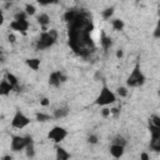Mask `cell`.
<instances>
[{
	"mask_svg": "<svg viewBox=\"0 0 160 160\" xmlns=\"http://www.w3.org/2000/svg\"><path fill=\"white\" fill-rule=\"evenodd\" d=\"M149 130L151 134V140H160V128L149 122Z\"/></svg>",
	"mask_w": 160,
	"mask_h": 160,
	"instance_id": "9a60e30c",
	"label": "cell"
},
{
	"mask_svg": "<svg viewBox=\"0 0 160 160\" xmlns=\"http://www.w3.org/2000/svg\"><path fill=\"white\" fill-rule=\"evenodd\" d=\"M69 159H70V152L66 149H64L62 146H58L55 160H69Z\"/></svg>",
	"mask_w": 160,
	"mask_h": 160,
	"instance_id": "8fae6325",
	"label": "cell"
},
{
	"mask_svg": "<svg viewBox=\"0 0 160 160\" xmlns=\"http://www.w3.org/2000/svg\"><path fill=\"white\" fill-rule=\"evenodd\" d=\"M100 44H101V46L106 50V49H109L110 46H111V44H112V41H111V38H109V36H106L105 34H102L101 35V38H100Z\"/></svg>",
	"mask_w": 160,
	"mask_h": 160,
	"instance_id": "e0dca14e",
	"label": "cell"
},
{
	"mask_svg": "<svg viewBox=\"0 0 160 160\" xmlns=\"http://www.w3.org/2000/svg\"><path fill=\"white\" fill-rule=\"evenodd\" d=\"M101 115H102L104 118L110 116V115H111V114H110V109H106V108H105V109H102V110H101Z\"/></svg>",
	"mask_w": 160,
	"mask_h": 160,
	"instance_id": "f546056e",
	"label": "cell"
},
{
	"mask_svg": "<svg viewBox=\"0 0 160 160\" xmlns=\"http://www.w3.org/2000/svg\"><path fill=\"white\" fill-rule=\"evenodd\" d=\"M109 151H110V155L115 159H120L124 152H125V148L124 146H120V145H115V144H111L110 148H109Z\"/></svg>",
	"mask_w": 160,
	"mask_h": 160,
	"instance_id": "9c48e42d",
	"label": "cell"
},
{
	"mask_svg": "<svg viewBox=\"0 0 160 160\" xmlns=\"http://www.w3.org/2000/svg\"><path fill=\"white\" fill-rule=\"evenodd\" d=\"M25 151H26V156L29 159H32L35 156V148H34V142H30L26 148H25Z\"/></svg>",
	"mask_w": 160,
	"mask_h": 160,
	"instance_id": "ffe728a7",
	"label": "cell"
},
{
	"mask_svg": "<svg viewBox=\"0 0 160 160\" xmlns=\"http://www.w3.org/2000/svg\"><path fill=\"white\" fill-rule=\"evenodd\" d=\"M111 24H112L114 30H116V31H120V30L124 29V21L120 20V19H114V20L111 21Z\"/></svg>",
	"mask_w": 160,
	"mask_h": 160,
	"instance_id": "d6986e66",
	"label": "cell"
},
{
	"mask_svg": "<svg viewBox=\"0 0 160 160\" xmlns=\"http://www.w3.org/2000/svg\"><path fill=\"white\" fill-rule=\"evenodd\" d=\"M26 18H28V15L25 14V11H19L15 14L14 20H26Z\"/></svg>",
	"mask_w": 160,
	"mask_h": 160,
	"instance_id": "4316f807",
	"label": "cell"
},
{
	"mask_svg": "<svg viewBox=\"0 0 160 160\" xmlns=\"http://www.w3.org/2000/svg\"><path fill=\"white\" fill-rule=\"evenodd\" d=\"M116 91H118V94H119L120 96H122V98H125V96L128 95V89H126L125 86H120V88H118Z\"/></svg>",
	"mask_w": 160,
	"mask_h": 160,
	"instance_id": "83f0119b",
	"label": "cell"
},
{
	"mask_svg": "<svg viewBox=\"0 0 160 160\" xmlns=\"http://www.w3.org/2000/svg\"><path fill=\"white\" fill-rule=\"evenodd\" d=\"M51 119V116L50 115H48V114H42V112H38L36 114V120L38 121H49Z\"/></svg>",
	"mask_w": 160,
	"mask_h": 160,
	"instance_id": "cb8c5ba5",
	"label": "cell"
},
{
	"mask_svg": "<svg viewBox=\"0 0 160 160\" xmlns=\"http://www.w3.org/2000/svg\"><path fill=\"white\" fill-rule=\"evenodd\" d=\"M150 149L158 152L160 150V140H150Z\"/></svg>",
	"mask_w": 160,
	"mask_h": 160,
	"instance_id": "d4e9b609",
	"label": "cell"
},
{
	"mask_svg": "<svg viewBox=\"0 0 160 160\" xmlns=\"http://www.w3.org/2000/svg\"><path fill=\"white\" fill-rule=\"evenodd\" d=\"M30 142H32V139L30 136H20V135H15L11 138V142H10V148L12 151H21L24 150Z\"/></svg>",
	"mask_w": 160,
	"mask_h": 160,
	"instance_id": "277c9868",
	"label": "cell"
},
{
	"mask_svg": "<svg viewBox=\"0 0 160 160\" xmlns=\"http://www.w3.org/2000/svg\"><path fill=\"white\" fill-rule=\"evenodd\" d=\"M149 122L152 124V125H155V126H159V128H160V118H159L158 115H152V116L150 118Z\"/></svg>",
	"mask_w": 160,
	"mask_h": 160,
	"instance_id": "484cf974",
	"label": "cell"
},
{
	"mask_svg": "<svg viewBox=\"0 0 160 160\" xmlns=\"http://www.w3.org/2000/svg\"><path fill=\"white\" fill-rule=\"evenodd\" d=\"M111 141H112V144H115V145H120V146H124V148L126 146V140H125V139H124L121 135L115 136V138H114Z\"/></svg>",
	"mask_w": 160,
	"mask_h": 160,
	"instance_id": "7402d4cb",
	"label": "cell"
},
{
	"mask_svg": "<svg viewBox=\"0 0 160 160\" xmlns=\"http://www.w3.org/2000/svg\"><path fill=\"white\" fill-rule=\"evenodd\" d=\"M81 16V12L80 11H78V10H68L65 14H64V19L68 21V22H72V21H75L76 19H79Z\"/></svg>",
	"mask_w": 160,
	"mask_h": 160,
	"instance_id": "30bf717a",
	"label": "cell"
},
{
	"mask_svg": "<svg viewBox=\"0 0 160 160\" xmlns=\"http://www.w3.org/2000/svg\"><path fill=\"white\" fill-rule=\"evenodd\" d=\"M140 160H150V158H149V154L148 152H141L140 154Z\"/></svg>",
	"mask_w": 160,
	"mask_h": 160,
	"instance_id": "4dcf8cb0",
	"label": "cell"
},
{
	"mask_svg": "<svg viewBox=\"0 0 160 160\" xmlns=\"http://www.w3.org/2000/svg\"><path fill=\"white\" fill-rule=\"evenodd\" d=\"M116 101V95L106 86L104 85L95 100V104L96 105H100V106H106V105H111Z\"/></svg>",
	"mask_w": 160,
	"mask_h": 160,
	"instance_id": "3957f363",
	"label": "cell"
},
{
	"mask_svg": "<svg viewBox=\"0 0 160 160\" xmlns=\"http://www.w3.org/2000/svg\"><path fill=\"white\" fill-rule=\"evenodd\" d=\"M0 55H1V50H0Z\"/></svg>",
	"mask_w": 160,
	"mask_h": 160,
	"instance_id": "74e56055",
	"label": "cell"
},
{
	"mask_svg": "<svg viewBox=\"0 0 160 160\" xmlns=\"http://www.w3.org/2000/svg\"><path fill=\"white\" fill-rule=\"evenodd\" d=\"M29 124H30V119H29L24 112H21L20 110H18V111L15 112V115L12 116L11 126L15 128V129H24V128H26Z\"/></svg>",
	"mask_w": 160,
	"mask_h": 160,
	"instance_id": "8992f818",
	"label": "cell"
},
{
	"mask_svg": "<svg viewBox=\"0 0 160 160\" xmlns=\"http://www.w3.org/2000/svg\"><path fill=\"white\" fill-rule=\"evenodd\" d=\"M1 160H14V159H12V156H11V155H5V156H2V158H1Z\"/></svg>",
	"mask_w": 160,
	"mask_h": 160,
	"instance_id": "d590c367",
	"label": "cell"
},
{
	"mask_svg": "<svg viewBox=\"0 0 160 160\" xmlns=\"http://www.w3.org/2000/svg\"><path fill=\"white\" fill-rule=\"evenodd\" d=\"M14 89V86H11L5 79L2 81H0V95L1 96H6L11 92V90Z\"/></svg>",
	"mask_w": 160,
	"mask_h": 160,
	"instance_id": "7c38bea8",
	"label": "cell"
},
{
	"mask_svg": "<svg viewBox=\"0 0 160 160\" xmlns=\"http://www.w3.org/2000/svg\"><path fill=\"white\" fill-rule=\"evenodd\" d=\"M66 76L61 71H52L49 76V85L52 88H59L62 82L66 81Z\"/></svg>",
	"mask_w": 160,
	"mask_h": 160,
	"instance_id": "52a82bcc",
	"label": "cell"
},
{
	"mask_svg": "<svg viewBox=\"0 0 160 160\" xmlns=\"http://www.w3.org/2000/svg\"><path fill=\"white\" fill-rule=\"evenodd\" d=\"M24 11H25V14H26L28 16H32V15H35V12H36V8H35L32 4H26Z\"/></svg>",
	"mask_w": 160,
	"mask_h": 160,
	"instance_id": "44dd1931",
	"label": "cell"
},
{
	"mask_svg": "<svg viewBox=\"0 0 160 160\" xmlns=\"http://www.w3.org/2000/svg\"><path fill=\"white\" fill-rule=\"evenodd\" d=\"M8 39H9V41H10V42H15V36H14L12 34H10V35L8 36Z\"/></svg>",
	"mask_w": 160,
	"mask_h": 160,
	"instance_id": "e575fe53",
	"label": "cell"
},
{
	"mask_svg": "<svg viewBox=\"0 0 160 160\" xmlns=\"http://www.w3.org/2000/svg\"><path fill=\"white\" fill-rule=\"evenodd\" d=\"M114 14V8H106L105 10L101 11V16L105 19V20H109Z\"/></svg>",
	"mask_w": 160,
	"mask_h": 160,
	"instance_id": "603a6c76",
	"label": "cell"
},
{
	"mask_svg": "<svg viewBox=\"0 0 160 160\" xmlns=\"http://www.w3.org/2000/svg\"><path fill=\"white\" fill-rule=\"evenodd\" d=\"M154 36H155L156 39H159V38H160V29H159V26H156V28H155V31H154Z\"/></svg>",
	"mask_w": 160,
	"mask_h": 160,
	"instance_id": "1f68e13d",
	"label": "cell"
},
{
	"mask_svg": "<svg viewBox=\"0 0 160 160\" xmlns=\"http://www.w3.org/2000/svg\"><path fill=\"white\" fill-rule=\"evenodd\" d=\"M124 56V51L122 50H118L116 51V58H122Z\"/></svg>",
	"mask_w": 160,
	"mask_h": 160,
	"instance_id": "836d02e7",
	"label": "cell"
},
{
	"mask_svg": "<svg viewBox=\"0 0 160 160\" xmlns=\"http://www.w3.org/2000/svg\"><path fill=\"white\" fill-rule=\"evenodd\" d=\"M144 82H145V75L140 70V64L136 62L134 69H132V71L128 76L126 85L130 86V88H136V86H141Z\"/></svg>",
	"mask_w": 160,
	"mask_h": 160,
	"instance_id": "7a4b0ae2",
	"label": "cell"
},
{
	"mask_svg": "<svg viewBox=\"0 0 160 160\" xmlns=\"http://www.w3.org/2000/svg\"><path fill=\"white\" fill-rule=\"evenodd\" d=\"M5 80H6L11 86H14V88L18 85V78H16L14 74H11V72H8V74H6Z\"/></svg>",
	"mask_w": 160,
	"mask_h": 160,
	"instance_id": "ac0fdd59",
	"label": "cell"
},
{
	"mask_svg": "<svg viewBox=\"0 0 160 160\" xmlns=\"http://www.w3.org/2000/svg\"><path fill=\"white\" fill-rule=\"evenodd\" d=\"M68 114H69V109H68V108H59V109H56V110L54 111L52 118H54V119H62V118H65Z\"/></svg>",
	"mask_w": 160,
	"mask_h": 160,
	"instance_id": "2e32d148",
	"label": "cell"
},
{
	"mask_svg": "<svg viewBox=\"0 0 160 160\" xmlns=\"http://www.w3.org/2000/svg\"><path fill=\"white\" fill-rule=\"evenodd\" d=\"M10 28L15 31H19V32L24 34L29 29V21L28 20H12L10 22Z\"/></svg>",
	"mask_w": 160,
	"mask_h": 160,
	"instance_id": "ba28073f",
	"label": "cell"
},
{
	"mask_svg": "<svg viewBox=\"0 0 160 160\" xmlns=\"http://www.w3.org/2000/svg\"><path fill=\"white\" fill-rule=\"evenodd\" d=\"M68 136V130L62 126H54L49 132H48V139L59 144L65 138Z\"/></svg>",
	"mask_w": 160,
	"mask_h": 160,
	"instance_id": "5b68a950",
	"label": "cell"
},
{
	"mask_svg": "<svg viewBox=\"0 0 160 160\" xmlns=\"http://www.w3.org/2000/svg\"><path fill=\"white\" fill-rule=\"evenodd\" d=\"M2 22H4V15H2V12L0 11V26L2 25Z\"/></svg>",
	"mask_w": 160,
	"mask_h": 160,
	"instance_id": "8d00e7d4",
	"label": "cell"
},
{
	"mask_svg": "<svg viewBox=\"0 0 160 160\" xmlns=\"http://www.w3.org/2000/svg\"><path fill=\"white\" fill-rule=\"evenodd\" d=\"M88 142L89 144H98V136L96 135H89L88 136Z\"/></svg>",
	"mask_w": 160,
	"mask_h": 160,
	"instance_id": "f1b7e54d",
	"label": "cell"
},
{
	"mask_svg": "<svg viewBox=\"0 0 160 160\" xmlns=\"http://www.w3.org/2000/svg\"><path fill=\"white\" fill-rule=\"evenodd\" d=\"M36 20H38V22L42 26V31H46V26H48V24L50 22V16H49L48 14H45V12H41L40 15L36 16Z\"/></svg>",
	"mask_w": 160,
	"mask_h": 160,
	"instance_id": "4fadbf2b",
	"label": "cell"
},
{
	"mask_svg": "<svg viewBox=\"0 0 160 160\" xmlns=\"http://www.w3.org/2000/svg\"><path fill=\"white\" fill-rule=\"evenodd\" d=\"M25 62H26V65H28L30 69H32L34 71H36V70L40 68L41 60H40V59H38V58H31V59H26V60H25Z\"/></svg>",
	"mask_w": 160,
	"mask_h": 160,
	"instance_id": "5bb4252c",
	"label": "cell"
},
{
	"mask_svg": "<svg viewBox=\"0 0 160 160\" xmlns=\"http://www.w3.org/2000/svg\"><path fill=\"white\" fill-rule=\"evenodd\" d=\"M56 40H58V31L55 29L42 31L40 38L36 41V50H45L52 46Z\"/></svg>",
	"mask_w": 160,
	"mask_h": 160,
	"instance_id": "6da1fadb",
	"label": "cell"
},
{
	"mask_svg": "<svg viewBox=\"0 0 160 160\" xmlns=\"http://www.w3.org/2000/svg\"><path fill=\"white\" fill-rule=\"evenodd\" d=\"M49 102H50V101H49L46 98H44V99H41V100H40V104H41L42 106H48V105H49Z\"/></svg>",
	"mask_w": 160,
	"mask_h": 160,
	"instance_id": "d6a6232c",
	"label": "cell"
}]
</instances>
